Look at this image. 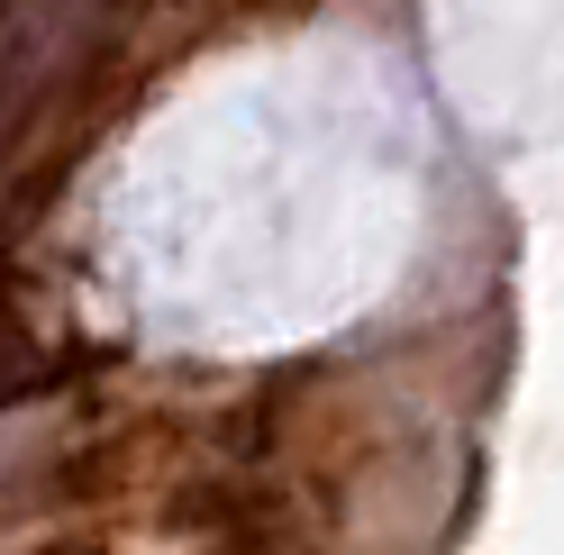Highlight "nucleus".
<instances>
[{"mask_svg":"<svg viewBox=\"0 0 564 555\" xmlns=\"http://www.w3.org/2000/svg\"><path fill=\"white\" fill-rule=\"evenodd\" d=\"M0 392H10V383H0Z\"/></svg>","mask_w":564,"mask_h":555,"instance_id":"1","label":"nucleus"}]
</instances>
